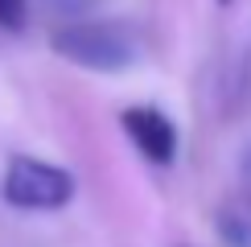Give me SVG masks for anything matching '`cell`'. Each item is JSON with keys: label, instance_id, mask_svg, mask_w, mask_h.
Listing matches in <instances>:
<instances>
[{"label": "cell", "instance_id": "6da1fadb", "mask_svg": "<svg viewBox=\"0 0 251 247\" xmlns=\"http://www.w3.org/2000/svg\"><path fill=\"white\" fill-rule=\"evenodd\" d=\"M54 49L87 70H124L136 62V33L120 21H78L54 33Z\"/></svg>", "mask_w": 251, "mask_h": 247}, {"label": "cell", "instance_id": "7a4b0ae2", "mask_svg": "<svg viewBox=\"0 0 251 247\" xmlns=\"http://www.w3.org/2000/svg\"><path fill=\"white\" fill-rule=\"evenodd\" d=\"M0 194L13 210H62L75 198V177L62 165H50L37 157H13L4 169Z\"/></svg>", "mask_w": 251, "mask_h": 247}, {"label": "cell", "instance_id": "3957f363", "mask_svg": "<svg viewBox=\"0 0 251 247\" xmlns=\"http://www.w3.org/2000/svg\"><path fill=\"white\" fill-rule=\"evenodd\" d=\"M124 132H128V140L136 144V152H140L144 161L152 165H169L173 152H177V128L169 124V116L156 107H128L120 116Z\"/></svg>", "mask_w": 251, "mask_h": 247}, {"label": "cell", "instance_id": "277c9868", "mask_svg": "<svg viewBox=\"0 0 251 247\" xmlns=\"http://www.w3.org/2000/svg\"><path fill=\"white\" fill-rule=\"evenodd\" d=\"M25 0H0V29H25Z\"/></svg>", "mask_w": 251, "mask_h": 247}, {"label": "cell", "instance_id": "5b68a950", "mask_svg": "<svg viewBox=\"0 0 251 247\" xmlns=\"http://www.w3.org/2000/svg\"><path fill=\"white\" fill-rule=\"evenodd\" d=\"M218 4H231V0H218Z\"/></svg>", "mask_w": 251, "mask_h": 247}]
</instances>
